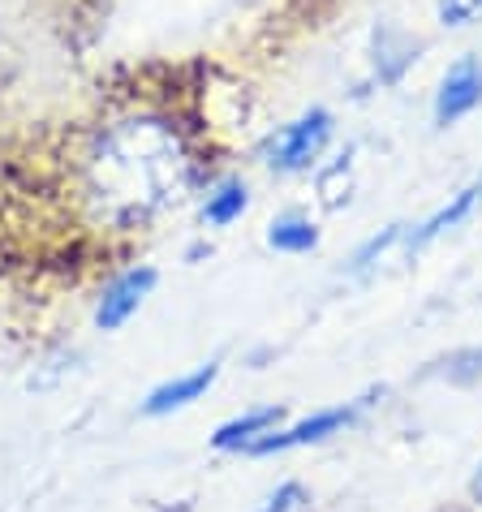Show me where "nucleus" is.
Instances as JSON below:
<instances>
[{
  "mask_svg": "<svg viewBox=\"0 0 482 512\" xmlns=\"http://www.w3.org/2000/svg\"><path fill=\"white\" fill-rule=\"evenodd\" d=\"M267 246L280 254H310L319 246V229L306 216H297V211H285V216H276L272 229H267Z\"/></svg>",
  "mask_w": 482,
  "mask_h": 512,
  "instance_id": "10",
  "label": "nucleus"
},
{
  "mask_svg": "<svg viewBox=\"0 0 482 512\" xmlns=\"http://www.w3.org/2000/svg\"><path fill=\"white\" fill-rule=\"evenodd\" d=\"M194 181V151L168 112H121L78 160V194L104 229H143Z\"/></svg>",
  "mask_w": 482,
  "mask_h": 512,
  "instance_id": "1",
  "label": "nucleus"
},
{
  "mask_svg": "<svg viewBox=\"0 0 482 512\" xmlns=\"http://www.w3.org/2000/svg\"><path fill=\"white\" fill-rule=\"evenodd\" d=\"M427 375H444L448 383H474L482 379V349H461V353H452V358H444L435 366V371Z\"/></svg>",
  "mask_w": 482,
  "mask_h": 512,
  "instance_id": "11",
  "label": "nucleus"
},
{
  "mask_svg": "<svg viewBox=\"0 0 482 512\" xmlns=\"http://www.w3.org/2000/svg\"><path fill=\"white\" fill-rule=\"evenodd\" d=\"M246 207H250L246 181H220L203 203V224L207 229H229V224H237L241 216H246Z\"/></svg>",
  "mask_w": 482,
  "mask_h": 512,
  "instance_id": "9",
  "label": "nucleus"
},
{
  "mask_svg": "<svg viewBox=\"0 0 482 512\" xmlns=\"http://www.w3.org/2000/svg\"><path fill=\"white\" fill-rule=\"evenodd\" d=\"M470 495H474V504H482V465H478V474L470 482Z\"/></svg>",
  "mask_w": 482,
  "mask_h": 512,
  "instance_id": "15",
  "label": "nucleus"
},
{
  "mask_svg": "<svg viewBox=\"0 0 482 512\" xmlns=\"http://www.w3.org/2000/svg\"><path fill=\"white\" fill-rule=\"evenodd\" d=\"M280 418H285V409H280V405L250 409V414H241V418H233V422H224L220 431L211 435V448H216V452H246L259 435L276 431Z\"/></svg>",
  "mask_w": 482,
  "mask_h": 512,
  "instance_id": "7",
  "label": "nucleus"
},
{
  "mask_svg": "<svg viewBox=\"0 0 482 512\" xmlns=\"http://www.w3.org/2000/svg\"><path fill=\"white\" fill-rule=\"evenodd\" d=\"M306 504H310V495L297 487V482H285V487H276L267 495L259 512H306Z\"/></svg>",
  "mask_w": 482,
  "mask_h": 512,
  "instance_id": "12",
  "label": "nucleus"
},
{
  "mask_svg": "<svg viewBox=\"0 0 482 512\" xmlns=\"http://www.w3.org/2000/svg\"><path fill=\"white\" fill-rule=\"evenodd\" d=\"M482 13V0H439V18L444 26H470Z\"/></svg>",
  "mask_w": 482,
  "mask_h": 512,
  "instance_id": "13",
  "label": "nucleus"
},
{
  "mask_svg": "<svg viewBox=\"0 0 482 512\" xmlns=\"http://www.w3.org/2000/svg\"><path fill=\"white\" fill-rule=\"evenodd\" d=\"M478 207H482V177L474 181V186H465L457 198H452L448 207H439V211H435V216H431L427 224H418V233L409 237V250H422V246H431L435 237L452 233V229H457V224H465V220H470Z\"/></svg>",
  "mask_w": 482,
  "mask_h": 512,
  "instance_id": "8",
  "label": "nucleus"
},
{
  "mask_svg": "<svg viewBox=\"0 0 482 512\" xmlns=\"http://www.w3.org/2000/svg\"><path fill=\"white\" fill-rule=\"evenodd\" d=\"M332 138V117L323 108H310L306 117H297L293 125H285L280 134L267 138V164L276 168V173H302V168H310L319 160V151L328 147Z\"/></svg>",
  "mask_w": 482,
  "mask_h": 512,
  "instance_id": "2",
  "label": "nucleus"
},
{
  "mask_svg": "<svg viewBox=\"0 0 482 512\" xmlns=\"http://www.w3.org/2000/svg\"><path fill=\"white\" fill-rule=\"evenodd\" d=\"M375 396H379V392H366V396H358V401H349V405H340V409H323V414L297 422V426H289V431H267V435H259V439H254V444L246 448V457H272V452H289V448L319 444V439H328V435H336V431H345V426L358 422L366 409L375 405Z\"/></svg>",
  "mask_w": 482,
  "mask_h": 512,
  "instance_id": "3",
  "label": "nucleus"
},
{
  "mask_svg": "<svg viewBox=\"0 0 482 512\" xmlns=\"http://www.w3.org/2000/svg\"><path fill=\"white\" fill-rule=\"evenodd\" d=\"M396 237H401V224H392V229H384L379 237H371V241H366V246L358 250V259H353V272H366V267H371V263L379 259V254H384V250L392 246Z\"/></svg>",
  "mask_w": 482,
  "mask_h": 512,
  "instance_id": "14",
  "label": "nucleus"
},
{
  "mask_svg": "<svg viewBox=\"0 0 482 512\" xmlns=\"http://www.w3.org/2000/svg\"><path fill=\"white\" fill-rule=\"evenodd\" d=\"M478 104H482V61H474V56H461V61L444 74V82H439L435 121L452 125V121H461L465 112H474Z\"/></svg>",
  "mask_w": 482,
  "mask_h": 512,
  "instance_id": "5",
  "label": "nucleus"
},
{
  "mask_svg": "<svg viewBox=\"0 0 482 512\" xmlns=\"http://www.w3.org/2000/svg\"><path fill=\"white\" fill-rule=\"evenodd\" d=\"M216 375H220V366H216V362H203V366H194L190 375L164 379L160 388H151V392H147L143 418H168V414H177V409H190L194 401H203V396L211 392Z\"/></svg>",
  "mask_w": 482,
  "mask_h": 512,
  "instance_id": "6",
  "label": "nucleus"
},
{
  "mask_svg": "<svg viewBox=\"0 0 482 512\" xmlns=\"http://www.w3.org/2000/svg\"><path fill=\"white\" fill-rule=\"evenodd\" d=\"M155 284H160V272H155V267H130V272H121L104 289V297H99L95 327L99 332H121V327L143 310V302L151 297Z\"/></svg>",
  "mask_w": 482,
  "mask_h": 512,
  "instance_id": "4",
  "label": "nucleus"
}]
</instances>
